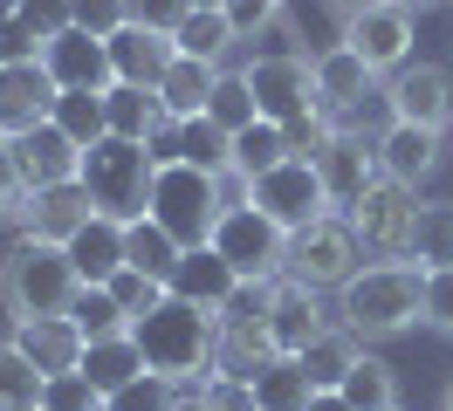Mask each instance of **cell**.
Instances as JSON below:
<instances>
[{
	"label": "cell",
	"instance_id": "11a10c76",
	"mask_svg": "<svg viewBox=\"0 0 453 411\" xmlns=\"http://www.w3.org/2000/svg\"><path fill=\"white\" fill-rule=\"evenodd\" d=\"M447 411H453V384H447Z\"/></svg>",
	"mask_w": 453,
	"mask_h": 411
},
{
	"label": "cell",
	"instance_id": "1f68e13d",
	"mask_svg": "<svg viewBox=\"0 0 453 411\" xmlns=\"http://www.w3.org/2000/svg\"><path fill=\"white\" fill-rule=\"evenodd\" d=\"M296 151H288V131L282 124H268V117H255L248 131L234 137V179H248L255 186L261 171H275V164H288Z\"/></svg>",
	"mask_w": 453,
	"mask_h": 411
},
{
	"label": "cell",
	"instance_id": "d6986e66",
	"mask_svg": "<svg viewBox=\"0 0 453 411\" xmlns=\"http://www.w3.org/2000/svg\"><path fill=\"white\" fill-rule=\"evenodd\" d=\"M14 343L42 363V377H69V370H83V350L89 336L76 329V316H42V323H14Z\"/></svg>",
	"mask_w": 453,
	"mask_h": 411
},
{
	"label": "cell",
	"instance_id": "bcb514c9",
	"mask_svg": "<svg viewBox=\"0 0 453 411\" xmlns=\"http://www.w3.org/2000/svg\"><path fill=\"white\" fill-rule=\"evenodd\" d=\"M226 21H234V34L248 42V34H261V27L282 21V0H226Z\"/></svg>",
	"mask_w": 453,
	"mask_h": 411
},
{
	"label": "cell",
	"instance_id": "8fae6325",
	"mask_svg": "<svg viewBox=\"0 0 453 411\" xmlns=\"http://www.w3.org/2000/svg\"><path fill=\"white\" fill-rule=\"evenodd\" d=\"M56 103H62V82L49 76L42 55H0V137L56 124Z\"/></svg>",
	"mask_w": 453,
	"mask_h": 411
},
{
	"label": "cell",
	"instance_id": "9f6ffc18",
	"mask_svg": "<svg viewBox=\"0 0 453 411\" xmlns=\"http://www.w3.org/2000/svg\"><path fill=\"white\" fill-rule=\"evenodd\" d=\"M447 151H453V131H447Z\"/></svg>",
	"mask_w": 453,
	"mask_h": 411
},
{
	"label": "cell",
	"instance_id": "e0dca14e",
	"mask_svg": "<svg viewBox=\"0 0 453 411\" xmlns=\"http://www.w3.org/2000/svg\"><path fill=\"white\" fill-rule=\"evenodd\" d=\"M330 329V308H323V288H303V281H275V301H268V336H275V356H303Z\"/></svg>",
	"mask_w": 453,
	"mask_h": 411
},
{
	"label": "cell",
	"instance_id": "44dd1931",
	"mask_svg": "<svg viewBox=\"0 0 453 411\" xmlns=\"http://www.w3.org/2000/svg\"><path fill=\"white\" fill-rule=\"evenodd\" d=\"M111 62H117V82H138V89H158L165 69L179 62V42L172 34H151V27H117L111 34Z\"/></svg>",
	"mask_w": 453,
	"mask_h": 411
},
{
	"label": "cell",
	"instance_id": "4dcf8cb0",
	"mask_svg": "<svg viewBox=\"0 0 453 411\" xmlns=\"http://www.w3.org/2000/svg\"><path fill=\"white\" fill-rule=\"evenodd\" d=\"M42 398H49L42 363L7 336V343H0V411H42Z\"/></svg>",
	"mask_w": 453,
	"mask_h": 411
},
{
	"label": "cell",
	"instance_id": "277c9868",
	"mask_svg": "<svg viewBox=\"0 0 453 411\" xmlns=\"http://www.w3.org/2000/svg\"><path fill=\"white\" fill-rule=\"evenodd\" d=\"M226 206H234L226 179H213V171H199V164H186V158H165V164H158L151 219H158L179 247H206V240H213V226L226 219Z\"/></svg>",
	"mask_w": 453,
	"mask_h": 411
},
{
	"label": "cell",
	"instance_id": "836d02e7",
	"mask_svg": "<svg viewBox=\"0 0 453 411\" xmlns=\"http://www.w3.org/2000/svg\"><path fill=\"white\" fill-rule=\"evenodd\" d=\"M172 42H179V55H193V62H213V69H220L226 49H234L241 34H234V21H226V7H193V14L179 21Z\"/></svg>",
	"mask_w": 453,
	"mask_h": 411
},
{
	"label": "cell",
	"instance_id": "ffe728a7",
	"mask_svg": "<svg viewBox=\"0 0 453 411\" xmlns=\"http://www.w3.org/2000/svg\"><path fill=\"white\" fill-rule=\"evenodd\" d=\"M89 219H96V199H89V186L76 179V186H49L28 199V219H21V233H42V240H76Z\"/></svg>",
	"mask_w": 453,
	"mask_h": 411
},
{
	"label": "cell",
	"instance_id": "7c38bea8",
	"mask_svg": "<svg viewBox=\"0 0 453 411\" xmlns=\"http://www.w3.org/2000/svg\"><path fill=\"white\" fill-rule=\"evenodd\" d=\"M385 110L392 124H419V131H453V69L447 62H405L385 82Z\"/></svg>",
	"mask_w": 453,
	"mask_h": 411
},
{
	"label": "cell",
	"instance_id": "d6a6232c",
	"mask_svg": "<svg viewBox=\"0 0 453 411\" xmlns=\"http://www.w3.org/2000/svg\"><path fill=\"white\" fill-rule=\"evenodd\" d=\"M357 356H365V343H357L343 323H330V329L310 343V350H303V370H310L316 391H337V384L350 377V363H357Z\"/></svg>",
	"mask_w": 453,
	"mask_h": 411
},
{
	"label": "cell",
	"instance_id": "60d3db41",
	"mask_svg": "<svg viewBox=\"0 0 453 411\" xmlns=\"http://www.w3.org/2000/svg\"><path fill=\"white\" fill-rule=\"evenodd\" d=\"M62 27H76L69 21V0H21V42H28V55H42Z\"/></svg>",
	"mask_w": 453,
	"mask_h": 411
},
{
	"label": "cell",
	"instance_id": "c3c4849f",
	"mask_svg": "<svg viewBox=\"0 0 453 411\" xmlns=\"http://www.w3.org/2000/svg\"><path fill=\"white\" fill-rule=\"evenodd\" d=\"M0 219H28V186L14 179V164H7V144H0Z\"/></svg>",
	"mask_w": 453,
	"mask_h": 411
},
{
	"label": "cell",
	"instance_id": "9c48e42d",
	"mask_svg": "<svg viewBox=\"0 0 453 411\" xmlns=\"http://www.w3.org/2000/svg\"><path fill=\"white\" fill-rule=\"evenodd\" d=\"M206 247H220V261L241 274V281H282L288 233L268 213H255V206H226V219L213 226V240H206Z\"/></svg>",
	"mask_w": 453,
	"mask_h": 411
},
{
	"label": "cell",
	"instance_id": "7dc6e473",
	"mask_svg": "<svg viewBox=\"0 0 453 411\" xmlns=\"http://www.w3.org/2000/svg\"><path fill=\"white\" fill-rule=\"evenodd\" d=\"M426 323L440 329V336H453V268L426 274Z\"/></svg>",
	"mask_w": 453,
	"mask_h": 411
},
{
	"label": "cell",
	"instance_id": "f35d334b",
	"mask_svg": "<svg viewBox=\"0 0 453 411\" xmlns=\"http://www.w3.org/2000/svg\"><path fill=\"white\" fill-rule=\"evenodd\" d=\"M206 117H213V124H220V131H248V124H255L261 110H255V89H248V76H226L220 69V82H213V103H206Z\"/></svg>",
	"mask_w": 453,
	"mask_h": 411
},
{
	"label": "cell",
	"instance_id": "52a82bcc",
	"mask_svg": "<svg viewBox=\"0 0 453 411\" xmlns=\"http://www.w3.org/2000/svg\"><path fill=\"white\" fill-rule=\"evenodd\" d=\"M343 219H350V233H357V247L371 261H405L412 226H419V192L398 186V179H378L357 206H343Z\"/></svg>",
	"mask_w": 453,
	"mask_h": 411
},
{
	"label": "cell",
	"instance_id": "ac0fdd59",
	"mask_svg": "<svg viewBox=\"0 0 453 411\" xmlns=\"http://www.w3.org/2000/svg\"><path fill=\"white\" fill-rule=\"evenodd\" d=\"M378 89V69H371L357 49H323L316 55V103L330 110V117H350V110H365V96Z\"/></svg>",
	"mask_w": 453,
	"mask_h": 411
},
{
	"label": "cell",
	"instance_id": "816d5d0a",
	"mask_svg": "<svg viewBox=\"0 0 453 411\" xmlns=\"http://www.w3.org/2000/svg\"><path fill=\"white\" fill-rule=\"evenodd\" d=\"M398 7H405V14L419 21V14H433V7H447V0H398Z\"/></svg>",
	"mask_w": 453,
	"mask_h": 411
},
{
	"label": "cell",
	"instance_id": "484cf974",
	"mask_svg": "<svg viewBox=\"0 0 453 411\" xmlns=\"http://www.w3.org/2000/svg\"><path fill=\"white\" fill-rule=\"evenodd\" d=\"M248 391H255V411H310V398H316L303 356H268L248 377Z\"/></svg>",
	"mask_w": 453,
	"mask_h": 411
},
{
	"label": "cell",
	"instance_id": "b9f144b4",
	"mask_svg": "<svg viewBox=\"0 0 453 411\" xmlns=\"http://www.w3.org/2000/svg\"><path fill=\"white\" fill-rule=\"evenodd\" d=\"M172 398H179V384L158 377V370H144V377H131L124 391H111V411H172Z\"/></svg>",
	"mask_w": 453,
	"mask_h": 411
},
{
	"label": "cell",
	"instance_id": "cb8c5ba5",
	"mask_svg": "<svg viewBox=\"0 0 453 411\" xmlns=\"http://www.w3.org/2000/svg\"><path fill=\"white\" fill-rule=\"evenodd\" d=\"M69 261H76V274H83V288H104L117 268H124V219H111V213H96L69 240Z\"/></svg>",
	"mask_w": 453,
	"mask_h": 411
},
{
	"label": "cell",
	"instance_id": "f1b7e54d",
	"mask_svg": "<svg viewBox=\"0 0 453 411\" xmlns=\"http://www.w3.org/2000/svg\"><path fill=\"white\" fill-rule=\"evenodd\" d=\"M419 274L453 268V199H419V226H412V254H405Z\"/></svg>",
	"mask_w": 453,
	"mask_h": 411
},
{
	"label": "cell",
	"instance_id": "f907efd6",
	"mask_svg": "<svg viewBox=\"0 0 453 411\" xmlns=\"http://www.w3.org/2000/svg\"><path fill=\"white\" fill-rule=\"evenodd\" d=\"M310 411H350V398H343V391H316Z\"/></svg>",
	"mask_w": 453,
	"mask_h": 411
},
{
	"label": "cell",
	"instance_id": "d590c367",
	"mask_svg": "<svg viewBox=\"0 0 453 411\" xmlns=\"http://www.w3.org/2000/svg\"><path fill=\"white\" fill-rule=\"evenodd\" d=\"M337 391L350 398V411H398V370L385 356H371V350L350 363V377H343Z\"/></svg>",
	"mask_w": 453,
	"mask_h": 411
},
{
	"label": "cell",
	"instance_id": "91938a15",
	"mask_svg": "<svg viewBox=\"0 0 453 411\" xmlns=\"http://www.w3.org/2000/svg\"><path fill=\"white\" fill-rule=\"evenodd\" d=\"M447 7H453V0H447Z\"/></svg>",
	"mask_w": 453,
	"mask_h": 411
},
{
	"label": "cell",
	"instance_id": "5bb4252c",
	"mask_svg": "<svg viewBox=\"0 0 453 411\" xmlns=\"http://www.w3.org/2000/svg\"><path fill=\"white\" fill-rule=\"evenodd\" d=\"M316 171H323V186L337 206H357L378 179H385V164H378V137H365L357 124H337V131L323 137V151H316Z\"/></svg>",
	"mask_w": 453,
	"mask_h": 411
},
{
	"label": "cell",
	"instance_id": "8992f818",
	"mask_svg": "<svg viewBox=\"0 0 453 411\" xmlns=\"http://www.w3.org/2000/svg\"><path fill=\"white\" fill-rule=\"evenodd\" d=\"M248 206L268 213L282 233H303V226H316V219L337 213V199H330V186H323L316 158H288V164H275V171H261L255 186H248Z\"/></svg>",
	"mask_w": 453,
	"mask_h": 411
},
{
	"label": "cell",
	"instance_id": "7bdbcfd3",
	"mask_svg": "<svg viewBox=\"0 0 453 411\" xmlns=\"http://www.w3.org/2000/svg\"><path fill=\"white\" fill-rule=\"evenodd\" d=\"M42 411H111V398L83 377V370H69V377H49V398Z\"/></svg>",
	"mask_w": 453,
	"mask_h": 411
},
{
	"label": "cell",
	"instance_id": "ab89813d",
	"mask_svg": "<svg viewBox=\"0 0 453 411\" xmlns=\"http://www.w3.org/2000/svg\"><path fill=\"white\" fill-rule=\"evenodd\" d=\"M104 288H111V295H117V308H124L131 323H138V316H151V308H158V301L172 295L165 281H151V274H138V268H117L111 281H104Z\"/></svg>",
	"mask_w": 453,
	"mask_h": 411
},
{
	"label": "cell",
	"instance_id": "7a4b0ae2",
	"mask_svg": "<svg viewBox=\"0 0 453 411\" xmlns=\"http://www.w3.org/2000/svg\"><path fill=\"white\" fill-rule=\"evenodd\" d=\"M337 323L357 343H385L426 323V274L412 261H371L337 288Z\"/></svg>",
	"mask_w": 453,
	"mask_h": 411
},
{
	"label": "cell",
	"instance_id": "ba28073f",
	"mask_svg": "<svg viewBox=\"0 0 453 411\" xmlns=\"http://www.w3.org/2000/svg\"><path fill=\"white\" fill-rule=\"evenodd\" d=\"M357 268H365V247H357V233H350L343 213L288 233V261H282L288 281H303V288H343Z\"/></svg>",
	"mask_w": 453,
	"mask_h": 411
},
{
	"label": "cell",
	"instance_id": "f6af8a7d",
	"mask_svg": "<svg viewBox=\"0 0 453 411\" xmlns=\"http://www.w3.org/2000/svg\"><path fill=\"white\" fill-rule=\"evenodd\" d=\"M69 21L83 27V34H104V42H111L117 27H124V0H69Z\"/></svg>",
	"mask_w": 453,
	"mask_h": 411
},
{
	"label": "cell",
	"instance_id": "f5cc1de1",
	"mask_svg": "<svg viewBox=\"0 0 453 411\" xmlns=\"http://www.w3.org/2000/svg\"><path fill=\"white\" fill-rule=\"evenodd\" d=\"M7 21H21V0H0V27Z\"/></svg>",
	"mask_w": 453,
	"mask_h": 411
},
{
	"label": "cell",
	"instance_id": "5b68a950",
	"mask_svg": "<svg viewBox=\"0 0 453 411\" xmlns=\"http://www.w3.org/2000/svg\"><path fill=\"white\" fill-rule=\"evenodd\" d=\"M83 186L96 199V213L111 219H144L151 213V186H158V151L131 144V137H96L83 151Z\"/></svg>",
	"mask_w": 453,
	"mask_h": 411
},
{
	"label": "cell",
	"instance_id": "db71d44e",
	"mask_svg": "<svg viewBox=\"0 0 453 411\" xmlns=\"http://www.w3.org/2000/svg\"><path fill=\"white\" fill-rule=\"evenodd\" d=\"M193 7H226V0H193Z\"/></svg>",
	"mask_w": 453,
	"mask_h": 411
},
{
	"label": "cell",
	"instance_id": "8d00e7d4",
	"mask_svg": "<svg viewBox=\"0 0 453 411\" xmlns=\"http://www.w3.org/2000/svg\"><path fill=\"white\" fill-rule=\"evenodd\" d=\"M56 124L69 137H76V144H96V137H111V117H104V96H96V89H62V103H56Z\"/></svg>",
	"mask_w": 453,
	"mask_h": 411
},
{
	"label": "cell",
	"instance_id": "3957f363",
	"mask_svg": "<svg viewBox=\"0 0 453 411\" xmlns=\"http://www.w3.org/2000/svg\"><path fill=\"white\" fill-rule=\"evenodd\" d=\"M76 288H83V274H76V261H69V247H62V240L21 233V240L0 254V295H7V316H14V323L69 316Z\"/></svg>",
	"mask_w": 453,
	"mask_h": 411
},
{
	"label": "cell",
	"instance_id": "4316f807",
	"mask_svg": "<svg viewBox=\"0 0 453 411\" xmlns=\"http://www.w3.org/2000/svg\"><path fill=\"white\" fill-rule=\"evenodd\" d=\"M179 261H186V247L172 240L151 213L124 226V268H138V274H151V281H165V288H172V268H179Z\"/></svg>",
	"mask_w": 453,
	"mask_h": 411
},
{
	"label": "cell",
	"instance_id": "83f0119b",
	"mask_svg": "<svg viewBox=\"0 0 453 411\" xmlns=\"http://www.w3.org/2000/svg\"><path fill=\"white\" fill-rule=\"evenodd\" d=\"M83 377L111 398V391H124L131 377H144V350H138V336L124 329V336H104V343H89L83 350Z\"/></svg>",
	"mask_w": 453,
	"mask_h": 411
},
{
	"label": "cell",
	"instance_id": "ee69618b",
	"mask_svg": "<svg viewBox=\"0 0 453 411\" xmlns=\"http://www.w3.org/2000/svg\"><path fill=\"white\" fill-rule=\"evenodd\" d=\"M186 14H193V0H124V21L151 27V34H179Z\"/></svg>",
	"mask_w": 453,
	"mask_h": 411
},
{
	"label": "cell",
	"instance_id": "6f0895ef",
	"mask_svg": "<svg viewBox=\"0 0 453 411\" xmlns=\"http://www.w3.org/2000/svg\"><path fill=\"white\" fill-rule=\"evenodd\" d=\"M0 144H7V137H0Z\"/></svg>",
	"mask_w": 453,
	"mask_h": 411
},
{
	"label": "cell",
	"instance_id": "30bf717a",
	"mask_svg": "<svg viewBox=\"0 0 453 411\" xmlns=\"http://www.w3.org/2000/svg\"><path fill=\"white\" fill-rule=\"evenodd\" d=\"M241 76H248V89H255V110L261 117H268V124H303V117H316V62L310 55H255V62H248V69H241Z\"/></svg>",
	"mask_w": 453,
	"mask_h": 411
},
{
	"label": "cell",
	"instance_id": "680465c9",
	"mask_svg": "<svg viewBox=\"0 0 453 411\" xmlns=\"http://www.w3.org/2000/svg\"><path fill=\"white\" fill-rule=\"evenodd\" d=\"M398 411H405V405H398Z\"/></svg>",
	"mask_w": 453,
	"mask_h": 411
},
{
	"label": "cell",
	"instance_id": "74e56055",
	"mask_svg": "<svg viewBox=\"0 0 453 411\" xmlns=\"http://www.w3.org/2000/svg\"><path fill=\"white\" fill-rule=\"evenodd\" d=\"M69 316H76V329H83L89 343H104V336H124V329H131V316L117 308V295H111V288H76Z\"/></svg>",
	"mask_w": 453,
	"mask_h": 411
},
{
	"label": "cell",
	"instance_id": "7402d4cb",
	"mask_svg": "<svg viewBox=\"0 0 453 411\" xmlns=\"http://www.w3.org/2000/svg\"><path fill=\"white\" fill-rule=\"evenodd\" d=\"M440 151H447V137L419 131V124H385V131H378V164H385V179H398V186H412V192H419V179L440 164Z\"/></svg>",
	"mask_w": 453,
	"mask_h": 411
},
{
	"label": "cell",
	"instance_id": "9a60e30c",
	"mask_svg": "<svg viewBox=\"0 0 453 411\" xmlns=\"http://www.w3.org/2000/svg\"><path fill=\"white\" fill-rule=\"evenodd\" d=\"M343 49H357L378 76H392V69H405V62H412V14H405L398 0L365 7L357 21H343Z\"/></svg>",
	"mask_w": 453,
	"mask_h": 411
},
{
	"label": "cell",
	"instance_id": "d4e9b609",
	"mask_svg": "<svg viewBox=\"0 0 453 411\" xmlns=\"http://www.w3.org/2000/svg\"><path fill=\"white\" fill-rule=\"evenodd\" d=\"M213 82H220V69L213 62H193V55H179L165 69V82H158V103H165L172 124H193V117H206V103H213Z\"/></svg>",
	"mask_w": 453,
	"mask_h": 411
},
{
	"label": "cell",
	"instance_id": "2e32d148",
	"mask_svg": "<svg viewBox=\"0 0 453 411\" xmlns=\"http://www.w3.org/2000/svg\"><path fill=\"white\" fill-rule=\"evenodd\" d=\"M42 62H49V76L62 82V89H117V62H111V42L104 34H83V27H62L56 42L42 49Z\"/></svg>",
	"mask_w": 453,
	"mask_h": 411
},
{
	"label": "cell",
	"instance_id": "4fadbf2b",
	"mask_svg": "<svg viewBox=\"0 0 453 411\" xmlns=\"http://www.w3.org/2000/svg\"><path fill=\"white\" fill-rule=\"evenodd\" d=\"M7 164H14V179L35 199V192H49V186H76L83 179V144L62 131V124H42V131L7 137Z\"/></svg>",
	"mask_w": 453,
	"mask_h": 411
},
{
	"label": "cell",
	"instance_id": "f546056e",
	"mask_svg": "<svg viewBox=\"0 0 453 411\" xmlns=\"http://www.w3.org/2000/svg\"><path fill=\"white\" fill-rule=\"evenodd\" d=\"M172 158H186V164H199V171L226 179V171H234V131H220L213 117H193V124L172 131Z\"/></svg>",
	"mask_w": 453,
	"mask_h": 411
},
{
	"label": "cell",
	"instance_id": "681fc988",
	"mask_svg": "<svg viewBox=\"0 0 453 411\" xmlns=\"http://www.w3.org/2000/svg\"><path fill=\"white\" fill-rule=\"evenodd\" d=\"M365 7H385V0H330V14H337V27H343V21H357Z\"/></svg>",
	"mask_w": 453,
	"mask_h": 411
},
{
	"label": "cell",
	"instance_id": "6da1fadb",
	"mask_svg": "<svg viewBox=\"0 0 453 411\" xmlns=\"http://www.w3.org/2000/svg\"><path fill=\"white\" fill-rule=\"evenodd\" d=\"M131 336L144 350V370H158L172 384H213L220 377V316L186 301V295H165L151 316L131 323Z\"/></svg>",
	"mask_w": 453,
	"mask_h": 411
},
{
	"label": "cell",
	"instance_id": "603a6c76",
	"mask_svg": "<svg viewBox=\"0 0 453 411\" xmlns=\"http://www.w3.org/2000/svg\"><path fill=\"white\" fill-rule=\"evenodd\" d=\"M234 288H241V274L220 261V247H186V261L172 268V295L199 301V308H213V316L226 308V295H234Z\"/></svg>",
	"mask_w": 453,
	"mask_h": 411
},
{
	"label": "cell",
	"instance_id": "e575fe53",
	"mask_svg": "<svg viewBox=\"0 0 453 411\" xmlns=\"http://www.w3.org/2000/svg\"><path fill=\"white\" fill-rule=\"evenodd\" d=\"M268 356H275L268 323H220V377H241V384H248Z\"/></svg>",
	"mask_w": 453,
	"mask_h": 411
}]
</instances>
